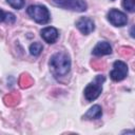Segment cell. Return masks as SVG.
<instances>
[{"instance_id": "obj_11", "label": "cell", "mask_w": 135, "mask_h": 135, "mask_svg": "<svg viewBox=\"0 0 135 135\" xmlns=\"http://www.w3.org/2000/svg\"><path fill=\"white\" fill-rule=\"evenodd\" d=\"M42 52V44L39 42H34L30 46V53L33 56H38Z\"/></svg>"}, {"instance_id": "obj_6", "label": "cell", "mask_w": 135, "mask_h": 135, "mask_svg": "<svg viewBox=\"0 0 135 135\" xmlns=\"http://www.w3.org/2000/svg\"><path fill=\"white\" fill-rule=\"evenodd\" d=\"M108 20L114 26H123L128 22L127 15L124 13H122L121 11H118L116 8H113L108 13Z\"/></svg>"}, {"instance_id": "obj_7", "label": "cell", "mask_w": 135, "mask_h": 135, "mask_svg": "<svg viewBox=\"0 0 135 135\" xmlns=\"http://www.w3.org/2000/svg\"><path fill=\"white\" fill-rule=\"evenodd\" d=\"M76 26L84 35H89L95 28L94 21L92 19L88 18V17H81L80 19H78L77 22H76Z\"/></svg>"}, {"instance_id": "obj_2", "label": "cell", "mask_w": 135, "mask_h": 135, "mask_svg": "<svg viewBox=\"0 0 135 135\" xmlns=\"http://www.w3.org/2000/svg\"><path fill=\"white\" fill-rule=\"evenodd\" d=\"M28 16L37 23L45 24L50 21L49 9L43 5H30L26 9Z\"/></svg>"}, {"instance_id": "obj_12", "label": "cell", "mask_w": 135, "mask_h": 135, "mask_svg": "<svg viewBox=\"0 0 135 135\" xmlns=\"http://www.w3.org/2000/svg\"><path fill=\"white\" fill-rule=\"evenodd\" d=\"M122 6L130 13H133L135 9V0H122Z\"/></svg>"}, {"instance_id": "obj_8", "label": "cell", "mask_w": 135, "mask_h": 135, "mask_svg": "<svg viewBox=\"0 0 135 135\" xmlns=\"http://www.w3.org/2000/svg\"><path fill=\"white\" fill-rule=\"evenodd\" d=\"M40 33H41V37L43 38V40L47 43H54L58 38V31L52 26L44 27L43 30H41Z\"/></svg>"}, {"instance_id": "obj_4", "label": "cell", "mask_w": 135, "mask_h": 135, "mask_svg": "<svg viewBox=\"0 0 135 135\" xmlns=\"http://www.w3.org/2000/svg\"><path fill=\"white\" fill-rule=\"evenodd\" d=\"M56 5L75 11V12H84L86 9V3L84 0H52Z\"/></svg>"}, {"instance_id": "obj_1", "label": "cell", "mask_w": 135, "mask_h": 135, "mask_svg": "<svg viewBox=\"0 0 135 135\" xmlns=\"http://www.w3.org/2000/svg\"><path fill=\"white\" fill-rule=\"evenodd\" d=\"M50 66L53 73L57 76H64L70 72L71 60L64 52H58L51 57Z\"/></svg>"}, {"instance_id": "obj_14", "label": "cell", "mask_w": 135, "mask_h": 135, "mask_svg": "<svg viewBox=\"0 0 135 135\" xmlns=\"http://www.w3.org/2000/svg\"><path fill=\"white\" fill-rule=\"evenodd\" d=\"M15 20H16V17H15L14 14H12V13H7L6 14V20H5V22H7V23L11 24V23H14Z\"/></svg>"}, {"instance_id": "obj_13", "label": "cell", "mask_w": 135, "mask_h": 135, "mask_svg": "<svg viewBox=\"0 0 135 135\" xmlns=\"http://www.w3.org/2000/svg\"><path fill=\"white\" fill-rule=\"evenodd\" d=\"M6 1L12 7L16 8V9H20L24 5V0H6Z\"/></svg>"}, {"instance_id": "obj_3", "label": "cell", "mask_w": 135, "mask_h": 135, "mask_svg": "<svg viewBox=\"0 0 135 135\" xmlns=\"http://www.w3.org/2000/svg\"><path fill=\"white\" fill-rule=\"evenodd\" d=\"M104 81L103 76H97L95 80L86 85L84 89V97L89 101L95 100L101 93L102 91V82Z\"/></svg>"}, {"instance_id": "obj_9", "label": "cell", "mask_w": 135, "mask_h": 135, "mask_svg": "<svg viewBox=\"0 0 135 135\" xmlns=\"http://www.w3.org/2000/svg\"><path fill=\"white\" fill-rule=\"evenodd\" d=\"M111 53H112V47H111L110 43L107 41L98 42L92 51V54L95 56H103V55H109Z\"/></svg>"}, {"instance_id": "obj_15", "label": "cell", "mask_w": 135, "mask_h": 135, "mask_svg": "<svg viewBox=\"0 0 135 135\" xmlns=\"http://www.w3.org/2000/svg\"><path fill=\"white\" fill-rule=\"evenodd\" d=\"M6 14L5 12H3L2 9H0V22H3L6 20Z\"/></svg>"}, {"instance_id": "obj_5", "label": "cell", "mask_w": 135, "mask_h": 135, "mask_svg": "<svg viewBox=\"0 0 135 135\" xmlns=\"http://www.w3.org/2000/svg\"><path fill=\"white\" fill-rule=\"evenodd\" d=\"M128 75V65L121 60H117L113 64V70L110 73V77L113 81H121Z\"/></svg>"}, {"instance_id": "obj_10", "label": "cell", "mask_w": 135, "mask_h": 135, "mask_svg": "<svg viewBox=\"0 0 135 135\" xmlns=\"http://www.w3.org/2000/svg\"><path fill=\"white\" fill-rule=\"evenodd\" d=\"M102 115V110L98 104L93 105L92 108H90V110L84 114L83 118L85 119H98L100 118Z\"/></svg>"}]
</instances>
